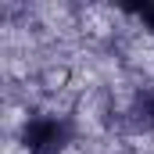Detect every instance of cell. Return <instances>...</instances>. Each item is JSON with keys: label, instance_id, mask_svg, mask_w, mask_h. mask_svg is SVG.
Instances as JSON below:
<instances>
[{"label": "cell", "instance_id": "obj_1", "mask_svg": "<svg viewBox=\"0 0 154 154\" xmlns=\"http://www.w3.org/2000/svg\"><path fill=\"white\" fill-rule=\"evenodd\" d=\"M68 136H72L68 122H57V118H32V122L25 125V133H22L25 147H32L36 154H57V151H65Z\"/></svg>", "mask_w": 154, "mask_h": 154}, {"label": "cell", "instance_id": "obj_2", "mask_svg": "<svg viewBox=\"0 0 154 154\" xmlns=\"http://www.w3.org/2000/svg\"><path fill=\"white\" fill-rule=\"evenodd\" d=\"M129 129H133V133L154 129V97L151 93H136V100H133V108H129Z\"/></svg>", "mask_w": 154, "mask_h": 154}, {"label": "cell", "instance_id": "obj_3", "mask_svg": "<svg viewBox=\"0 0 154 154\" xmlns=\"http://www.w3.org/2000/svg\"><path fill=\"white\" fill-rule=\"evenodd\" d=\"M136 14L143 18V25L154 32V4H143V7H136Z\"/></svg>", "mask_w": 154, "mask_h": 154}]
</instances>
